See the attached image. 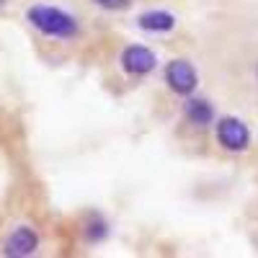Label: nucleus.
<instances>
[{
    "instance_id": "nucleus-6",
    "label": "nucleus",
    "mask_w": 258,
    "mask_h": 258,
    "mask_svg": "<svg viewBox=\"0 0 258 258\" xmlns=\"http://www.w3.org/2000/svg\"><path fill=\"white\" fill-rule=\"evenodd\" d=\"M183 116H186L188 124L204 129V126H209V124L214 121V106H212L207 98L186 96V101H183Z\"/></svg>"
},
{
    "instance_id": "nucleus-11",
    "label": "nucleus",
    "mask_w": 258,
    "mask_h": 258,
    "mask_svg": "<svg viewBox=\"0 0 258 258\" xmlns=\"http://www.w3.org/2000/svg\"><path fill=\"white\" fill-rule=\"evenodd\" d=\"M255 80H258V64H255Z\"/></svg>"
},
{
    "instance_id": "nucleus-7",
    "label": "nucleus",
    "mask_w": 258,
    "mask_h": 258,
    "mask_svg": "<svg viewBox=\"0 0 258 258\" xmlns=\"http://www.w3.org/2000/svg\"><path fill=\"white\" fill-rule=\"evenodd\" d=\"M137 26L142 31H150V34H168L176 29V16L168 11H150V13H142L137 18Z\"/></svg>"
},
{
    "instance_id": "nucleus-9",
    "label": "nucleus",
    "mask_w": 258,
    "mask_h": 258,
    "mask_svg": "<svg viewBox=\"0 0 258 258\" xmlns=\"http://www.w3.org/2000/svg\"><path fill=\"white\" fill-rule=\"evenodd\" d=\"M93 6L103 8V11H111V13H121V11H129L135 0H91Z\"/></svg>"
},
{
    "instance_id": "nucleus-2",
    "label": "nucleus",
    "mask_w": 258,
    "mask_h": 258,
    "mask_svg": "<svg viewBox=\"0 0 258 258\" xmlns=\"http://www.w3.org/2000/svg\"><path fill=\"white\" fill-rule=\"evenodd\" d=\"M214 137H217V145L227 153H245L250 147V129L238 116L220 119L217 126H214Z\"/></svg>"
},
{
    "instance_id": "nucleus-3",
    "label": "nucleus",
    "mask_w": 258,
    "mask_h": 258,
    "mask_svg": "<svg viewBox=\"0 0 258 258\" xmlns=\"http://www.w3.org/2000/svg\"><path fill=\"white\" fill-rule=\"evenodd\" d=\"M165 83H168V88L173 91L176 96H194V91H197V85H199V73L197 68L188 62V59H170L165 64Z\"/></svg>"
},
{
    "instance_id": "nucleus-5",
    "label": "nucleus",
    "mask_w": 258,
    "mask_h": 258,
    "mask_svg": "<svg viewBox=\"0 0 258 258\" xmlns=\"http://www.w3.org/2000/svg\"><path fill=\"white\" fill-rule=\"evenodd\" d=\"M39 250V232L31 225H18L3 243V255L8 258H29Z\"/></svg>"
},
{
    "instance_id": "nucleus-10",
    "label": "nucleus",
    "mask_w": 258,
    "mask_h": 258,
    "mask_svg": "<svg viewBox=\"0 0 258 258\" xmlns=\"http://www.w3.org/2000/svg\"><path fill=\"white\" fill-rule=\"evenodd\" d=\"M6 6H8V0H0V11H3Z\"/></svg>"
},
{
    "instance_id": "nucleus-4",
    "label": "nucleus",
    "mask_w": 258,
    "mask_h": 258,
    "mask_svg": "<svg viewBox=\"0 0 258 258\" xmlns=\"http://www.w3.org/2000/svg\"><path fill=\"white\" fill-rule=\"evenodd\" d=\"M119 62H121V70L126 75H132V78H145V75H150L158 68L155 52L150 47H145V44H129V47H124Z\"/></svg>"
},
{
    "instance_id": "nucleus-8",
    "label": "nucleus",
    "mask_w": 258,
    "mask_h": 258,
    "mask_svg": "<svg viewBox=\"0 0 258 258\" xmlns=\"http://www.w3.org/2000/svg\"><path fill=\"white\" fill-rule=\"evenodd\" d=\"M109 232H111V225L103 214L91 212L88 217H85V222H83V240L85 243L98 245V243H103L106 238H109Z\"/></svg>"
},
{
    "instance_id": "nucleus-1",
    "label": "nucleus",
    "mask_w": 258,
    "mask_h": 258,
    "mask_svg": "<svg viewBox=\"0 0 258 258\" xmlns=\"http://www.w3.org/2000/svg\"><path fill=\"white\" fill-rule=\"evenodd\" d=\"M26 21L41 36L59 39V41H70L80 34V21L70 11H64L59 6H49V3H34L26 11Z\"/></svg>"
}]
</instances>
